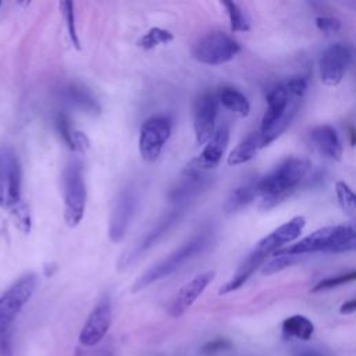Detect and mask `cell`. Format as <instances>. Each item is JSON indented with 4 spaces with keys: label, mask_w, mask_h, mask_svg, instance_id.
<instances>
[{
    "label": "cell",
    "mask_w": 356,
    "mask_h": 356,
    "mask_svg": "<svg viewBox=\"0 0 356 356\" xmlns=\"http://www.w3.org/2000/svg\"><path fill=\"white\" fill-rule=\"evenodd\" d=\"M310 168V161L303 157H288L270 174L257 179L256 196L260 197V209H271L286 199L300 184Z\"/></svg>",
    "instance_id": "6da1fadb"
},
{
    "label": "cell",
    "mask_w": 356,
    "mask_h": 356,
    "mask_svg": "<svg viewBox=\"0 0 356 356\" xmlns=\"http://www.w3.org/2000/svg\"><path fill=\"white\" fill-rule=\"evenodd\" d=\"M356 246V232L352 224L330 225L320 228L295 245L280 249L277 252L286 254L303 256L314 252L342 253L353 250Z\"/></svg>",
    "instance_id": "7a4b0ae2"
},
{
    "label": "cell",
    "mask_w": 356,
    "mask_h": 356,
    "mask_svg": "<svg viewBox=\"0 0 356 356\" xmlns=\"http://www.w3.org/2000/svg\"><path fill=\"white\" fill-rule=\"evenodd\" d=\"M300 99L292 97L284 85L275 86L267 95V110L263 115L260 134V146L264 147L277 139L292 122Z\"/></svg>",
    "instance_id": "3957f363"
},
{
    "label": "cell",
    "mask_w": 356,
    "mask_h": 356,
    "mask_svg": "<svg viewBox=\"0 0 356 356\" xmlns=\"http://www.w3.org/2000/svg\"><path fill=\"white\" fill-rule=\"evenodd\" d=\"M210 234L211 232L209 229H203V231L197 232L191 239L184 242L178 249H175L172 253H170L167 257H164L159 263L153 264L150 268H147L142 275H139L136 278V281L132 285V292L142 291L146 286L152 285L153 282L172 274L189 259L202 253L210 243Z\"/></svg>",
    "instance_id": "277c9868"
},
{
    "label": "cell",
    "mask_w": 356,
    "mask_h": 356,
    "mask_svg": "<svg viewBox=\"0 0 356 356\" xmlns=\"http://www.w3.org/2000/svg\"><path fill=\"white\" fill-rule=\"evenodd\" d=\"M64 220L68 227H76L83 218L86 206V186L83 168L79 160H71L63 175Z\"/></svg>",
    "instance_id": "5b68a950"
},
{
    "label": "cell",
    "mask_w": 356,
    "mask_h": 356,
    "mask_svg": "<svg viewBox=\"0 0 356 356\" xmlns=\"http://www.w3.org/2000/svg\"><path fill=\"white\" fill-rule=\"evenodd\" d=\"M241 50L239 43L229 35L216 31L203 36L193 47V58L207 65H221L231 61Z\"/></svg>",
    "instance_id": "8992f818"
},
{
    "label": "cell",
    "mask_w": 356,
    "mask_h": 356,
    "mask_svg": "<svg viewBox=\"0 0 356 356\" xmlns=\"http://www.w3.org/2000/svg\"><path fill=\"white\" fill-rule=\"evenodd\" d=\"M22 170L18 156L11 147L0 149V207L11 210L21 199Z\"/></svg>",
    "instance_id": "52a82bcc"
},
{
    "label": "cell",
    "mask_w": 356,
    "mask_h": 356,
    "mask_svg": "<svg viewBox=\"0 0 356 356\" xmlns=\"http://www.w3.org/2000/svg\"><path fill=\"white\" fill-rule=\"evenodd\" d=\"M36 286V275L26 273L8 286L0 296V335L8 331L11 323L31 299Z\"/></svg>",
    "instance_id": "ba28073f"
},
{
    "label": "cell",
    "mask_w": 356,
    "mask_h": 356,
    "mask_svg": "<svg viewBox=\"0 0 356 356\" xmlns=\"http://www.w3.org/2000/svg\"><path fill=\"white\" fill-rule=\"evenodd\" d=\"M171 134V122L164 115L147 118L139 131V152L146 161H154Z\"/></svg>",
    "instance_id": "9c48e42d"
},
{
    "label": "cell",
    "mask_w": 356,
    "mask_h": 356,
    "mask_svg": "<svg viewBox=\"0 0 356 356\" xmlns=\"http://www.w3.org/2000/svg\"><path fill=\"white\" fill-rule=\"evenodd\" d=\"M186 204H175L174 209H171L168 213H165L157 222L156 225L143 236V239L135 246L132 248L129 252H127L121 260L118 267L120 268H125L129 264H132L136 259H139L146 250H149L152 246H154L167 232L171 231V228L179 222V220L182 218L184 213H185Z\"/></svg>",
    "instance_id": "30bf717a"
},
{
    "label": "cell",
    "mask_w": 356,
    "mask_h": 356,
    "mask_svg": "<svg viewBox=\"0 0 356 356\" xmlns=\"http://www.w3.org/2000/svg\"><path fill=\"white\" fill-rule=\"evenodd\" d=\"M210 184L211 177L207 174V171L202 170L196 161L192 160L185 167L175 185L170 189L168 199L175 204H186L189 200L206 191Z\"/></svg>",
    "instance_id": "8fae6325"
},
{
    "label": "cell",
    "mask_w": 356,
    "mask_h": 356,
    "mask_svg": "<svg viewBox=\"0 0 356 356\" xmlns=\"http://www.w3.org/2000/svg\"><path fill=\"white\" fill-rule=\"evenodd\" d=\"M352 60V51L346 44L335 43L327 47L320 58L321 82L327 86H337Z\"/></svg>",
    "instance_id": "7c38bea8"
},
{
    "label": "cell",
    "mask_w": 356,
    "mask_h": 356,
    "mask_svg": "<svg viewBox=\"0 0 356 356\" xmlns=\"http://www.w3.org/2000/svg\"><path fill=\"white\" fill-rule=\"evenodd\" d=\"M136 207V193L132 188H125L117 196L108 222V238L111 242H120L131 224Z\"/></svg>",
    "instance_id": "4fadbf2b"
},
{
    "label": "cell",
    "mask_w": 356,
    "mask_h": 356,
    "mask_svg": "<svg viewBox=\"0 0 356 356\" xmlns=\"http://www.w3.org/2000/svg\"><path fill=\"white\" fill-rule=\"evenodd\" d=\"M218 100L211 92L199 96L193 110V128L197 145H204L214 134Z\"/></svg>",
    "instance_id": "5bb4252c"
},
{
    "label": "cell",
    "mask_w": 356,
    "mask_h": 356,
    "mask_svg": "<svg viewBox=\"0 0 356 356\" xmlns=\"http://www.w3.org/2000/svg\"><path fill=\"white\" fill-rule=\"evenodd\" d=\"M111 324V305L107 296H103L82 327L79 334V342L85 346H93L99 343L108 331Z\"/></svg>",
    "instance_id": "9a60e30c"
},
{
    "label": "cell",
    "mask_w": 356,
    "mask_h": 356,
    "mask_svg": "<svg viewBox=\"0 0 356 356\" xmlns=\"http://www.w3.org/2000/svg\"><path fill=\"white\" fill-rule=\"evenodd\" d=\"M305 224H306V220L302 216H296V217L291 218L285 224L275 228L271 234L264 236L257 243L254 250L264 254L266 257H268L270 254H274L284 245L291 243L292 241H295L302 234V231L305 228Z\"/></svg>",
    "instance_id": "2e32d148"
},
{
    "label": "cell",
    "mask_w": 356,
    "mask_h": 356,
    "mask_svg": "<svg viewBox=\"0 0 356 356\" xmlns=\"http://www.w3.org/2000/svg\"><path fill=\"white\" fill-rule=\"evenodd\" d=\"M213 278L214 271H204L188 281L174 296L168 309L170 314L174 317H179L181 314H184L186 309L191 307L193 302L199 298V295L204 291V288L211 282Z\"/></svg>",
    "instance_id": "e0dca14e"
},
{
    "label": "cell",
    "mask_w": 356,
    "mask_h": 356,
    "mask_svg": "<svg viewBox=\"0 0 356 356\" xmlns=\"http://www.w3.org/2000/svg\"><path fill=\"white\" fill-rule=\"evenodd\" d=\"M228 140H229V127L228 124H222L217 129V132L213 134V136L206 142V146L200 153V156L193 160L204 171L216 168L222 159Z\"/></svg>",
    "instance_id": "ac0fdd59"
},
{
    "label": "cell",
    "mask_w": 356,
    "mask_h": 356,
    "mask_svg": "<svg viewBox=\"0 0 356 356\" xmlns=\"http://www.w3.org/2000/svg\"><path fill=\"white\" fill-rule=\"evenodd\" d=\"M63 99L71 107L89 115H99L102 111V107L93 93L82 83H68L63 89Z\"/></svg>",
    "instance_id": "d6986e66"
},
{
    "label": "cell",
    "mask_w": 356,
    "mask_h": 356,
    "mask_svg": "<svg viewBox=\"0 0 356 356\" xmlns=\"http://www.w3.org/2000/svg\"><path fill=\"white\" fill-rule=\"evenodd\" d=\"M310 140L314 149L327 159L339 160L342 156V143L330 125H318L312 129Z\"/></svg>",
    "instance_id": "ffe728a7"
},
{
    "label": "cell",
    "mask_w": 356,
    "mask_h": 356,
    "mask_svg": "<svg viewBox=\"0 0 356 356\" xmlns=\"http://www.w3.org/2000/svg\"><path fill=\"white\" fill-rule=\"evenodd\" d=\"M267 260V257L261 253H259L257 250H253L239 266V268L236 270V273L234 274V277L224 285L220 288L218 293L220 295H225L229 293L232 291H236L238 288H241L249 278L250 275Z\"/></svg>",
    "instance_id": "44dd1931"
},
{
    "label": "cell",
    "mask_w": 356,
    "mask_h": 356,
    "mask_svg": "<svg viewBox=\"0 0 356 356\" xmlns=\"http://www.w3.org/2000/svg\"><path fill=\"white\" fill-rule=\"evenodd\" d=\"M256 182L257 179L250 178L245 182H242L239 186H236L229 196L227 197L224 203V211L225 214H234L243 207H246L249 203H252L256 197Z\"/></svg>",
    "instance_id": "7402d4cb"
},
{
    "label": "cell",
    "mask_w": 356,
    "mask_h": 356,
    "mask_svg": "<svg viewBox=\"0 0 356 356\" xmlns=\"http://www.w3.org/2000/svg\"><path fill=\"white\" fill-rule=\"evenodd\" d=\"M260 134L257 132H250L246 138H243L238 146L229 153L227 163L229 165H239L243 163H248L249 160H252L257 150L260 149Z\"/></svg>",
    "instance_id": "603a6c76"
},
{
    "label": "cell",
    "mask_w": 356,
    "mask_h": 356,
    "mask_svg": "<svg viewBox=\"0 0 356 356\" xmlns=\"http://www.w3.org/2000/svg\"><path fill=\"white\" fill-rule=\"evenodd\" d=\"M217 100L227 110H229L241 117H246L250 111V103H249L248 97L235 88H231V86L222 88L217 96Z\"/></svg>",
    "instance_id": "cb8c5ba5"
},
{
    "label": "cell",
    "mask_w": 356,
    "mask_h": 356,
    "mask_svg": "<svg viewBox=\"0 0 356 356\" xmlns=\"http://www.w3.org/2000/svg\"><path fill=\"white\" fill-rule=\"evenodd\" d=\"M282 331L286 337H295L307 341L313 335L314 325L307 317L295 314L282 321Z\"/></svg>",
    "instance_id": "d4e9b609"
},
{
    "label": "cell",
    "mask_w": 356,
    "mask_h": 356,
    "mask_svg": "<svg viewBox=\"0 0 356 356\" xmlns=\"http://www.w3.org/2000/svg\"><path fill=\"white\" fill-rule=\"evenodd\" d=\"M172 39H174V36H172L171 32L154 26V28H150V29L138 40V46H139L140 49H143V50H152V49H154L156 46L170 43Z\"/></svg>",
    "instance_id": "484cf974"
},
{
    "label": "cell",
    "mask_w": 356,
    "mask_h": 356,
    "mask_svg": "<svg viewBox=\"0 0 356 356\" xmlns=\"http://www.w3.org/2000/svg\"><path fill=\"white\" fill-rule=\"evenodd\" d=\"M222 6L227 8L228 17H229V24H231V31L234 32H248L250 29L249 19L243 10L234 1H224Z\"/></svg>",
    "instance_id": "4316f807"
},
{
    "label": "cell",
    "mask_w": 356,
    "mask_h": 356,
    "mask_svg": "<svg viewBox=\"0 0 356 356\" xmlns=\"http://www.w3.org/2000/svg\"><path fill=\"white\" fill-rule=\"evenodd\" d=\"M335 192H337V197L339 200L342 210L348 216L353 217L355 211H356V197L353 195V191L343 181H338L335 184Z\"/></svg>",
    "instance_id": "83f0119b"
},
{
    "label": "cell",
    "mask_w": 356,
    "mask_h": 356,
    "mask_svg": "<svg viewBox=\"0 0 356 356\" xmlns=\"http://www.w3.org/2000/svg\"><path fill=\"white\" fill-rule=\"evenodd\" d=\"M274 257L267 261L261 270V273L264 275H270V274H274L277 271H281L282 268L285 267H289L292 266L293 263H296L302 256H296V254H286V253H281V252H275L273 254Z\"/></svg>",
    "instance_id": "f1b7e54d"
},
{
    "label": "cell",
    "mask_w": 356,
    "mask_h": 356,
    "mask_svg": "<svg viewBox=\"0 0 356 356\" xmlns=\"http://www.w3.org/2000/svg\"><path fill=\"white\" fill-rule=\"evenodd\" d=\"M60 10L63 14V18L65 21V26H67V32L70 36L71 43L74 44L75 49L79 50V38L76 33V28H75V15H74V3L72 1H61L60 3Z\"/></svg>",
    "instance_id": "f546056e"
},
{
    "label": "cell",
    "mask_w": 356,
    "mask_h": 356,
    "mask_svg": "<svg viewBox=\"0 0 356 356\" xmlns=\"http://www.w3.org/2000/svg\"><path fill=\"white\" fill-rule=\"evenodd\" d=\"M56 128H57L60 136L63 138V140L65 142V145L71 150H74V136H75L76 129L72 128V125L70 122V118L64 113L57 114V117H56Z\"/></svg>",
    "instance_id": "4dcf8cb0"
},
{
    "label": "cell",
    "mask_w": 356,
    "mask_h": 356,
    "mask_svg": "<svg viewBox=\"0 0 356 356\" xmlns=\"http://www.w3.org/2000/svg\"><path fill=\"white\" fill-rule=\"evenodd\" d=\"M10 211L14 217L17 228L24 234H29L32 222H31V214H29V210H28L26 204L24 202H21L15 207H13Z\"/></svg>",
    "instance_id": "1f68e13d"
},
{
    "label": "cell",
    "mask_w": 356,
    "mask_h": 356,
    "mask_svg": "<svg viewBox=\"0 0 356 356\" xmlns=\"http://www.w3.org/2000/svg\"><path fill=\"white\" fill-rule=\"evenodd\" d=\"M356 278V273L352 270L346 274H341V275H337V277H328V278H324L321 280L320 282H317L314 285V288L312 289L313 292H318V291H325V289H332V288H337L339 285H343V284H348L350 281H353Z\"/></svg>",
    "instance_id": "d6a6232c"
},
{
    "label": "cell",
    "mask_w": 356,
    "mask_h": 356,
    "mask_svg": "<svg viewBox=\"0 0 356 356\" xmlns=\"http://www.w3.org/2000/svg\"><path fill=\"white\" fill-rule=\"evenodd\" d=\"M286 92L296 99H302L307 89V79L303 76H293L286 83H284Z\"/></svg>",
    "instance_id": "836d02e7"
},
{
    "label": "cell",
    "mask_w": 356,
    "mask_h": 356,
    "mask_svg": "<svg viewBox=\"0 0 356 356\" xmlns=\"http://www.w3.org/2000/svg\"><path fill=\"white\" fill-rule=\"evenodd\" d=\"M316 26L325 35L330 33H335L341 29V22L339 19L334 18V17H317L316 18Z\"/></svg>",
    "instance_id": "e575fe53"
},
{
    "label": "cell",
    "mask_w": 356,
    "mask_h": 356,
    "mask_svg": "<svg viewBox=\"0 0 356 356\" xmlns=\"http://www.w3.org/2000/svg\"><path fill=\"white\" fill-rule=\"evenodd\" d=\"M231 346H232V343H231L229 339L217 338V339H213V341L207 342L206 345H203L202 353L211 355V353H217V352H221V350H227V349H229Z\"/></svg>",
    "instance_id": "d590c367"
},
{
    "label": "cell",
    "mask_w": 356,
    "mask_h": 356,
    "mask_svg": "<svg viewBox=\"0 0 356 356\" xmlns=\"http://www.w3.org/2000/svg\"><path fill=\"white\" fill-rule=\"evenodd\" d=\"M11 338L8 331L0 335V356H11Z\"/></svg>",
    "instance_id": "8d00e7d4"
},
{
    "label": "cell",
    "mask_w": 356,
    "mask_h": 356,
    "mask_svg": "<svg viewBox=\"0 0 356 356\" xmlns=\"http://www.w3.org/2000/svg\"><path fill=\"white\" fill-rule=\"evenodd\" d=\"M355 309H356V300H355V299H350V300L345 302V303L341 306L339 312H341L342 314H352V313L355 312Z\"/></svg>",
    "instance_id": "74e56055"
},
{
    "label": "cell",
    "mask_w": 356,
    "mask_h": 356,
    "mask_svg": "<svg viewBox=\"0 0 356 356\" xmlns=\"http://www.w3.org/2000/svg\"><path fill=\"white\" fill-rule=\"evenodd\" d=\"M302 356H321V355H318L316 352H305Z\"/></svg>",
    "instance_id": "f35d334b"
},
{
    "label": "cell",
    "mask_w": 356,
    "mask_h": 356,
    "mask_svg": "<svg viewBox=\"0 0 356 356\" xmlns=\"http://www.w3.org/2000/svg\"><path fill=\"white\" fill-rule=\"evenodd\" d=\"M0 4H1V3H0Z\"/></svg>",
    "instance_id": "ab89813d"
}]
</instances>
